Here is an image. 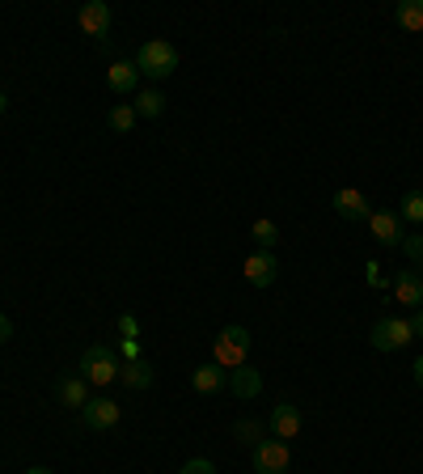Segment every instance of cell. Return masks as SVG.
Returning a JSON list of instances; mask_svg holds the SVG:
<instances>
[{"mask_svg": "<svg viewBox=\"0 0 423 474\" xmlns=\"http://www.w3.org/2000/svg\"><path fill=\"white\" fill-rule=\"evenodd\" d=\"M246 356H250V330L246 327H225L212 343V365L233 373V368L246 365Z\"/></svg>", "mask_w": 423, "mask_h": 474, "instance_id": "6da1fadb", "label": "cell"}, {"mask_svg": "<svg viewBox=\"0 0 423 474\" xmlns=\"http://www.w3.org/2000/svg\"><path fill=\"white\" fill-rule=\"evenodd\" d=\"M136 68L145 76H153V81H166L178 68V47L166 43V38H148L145 47H140V55H136Z\"/></svg>", "mask_w": 423, "mask_h": 474, "instance_id": "7a4b0ae2", "label": "cell"}, {"mask_svg": "<svg viewBox=\"0 0 423 474\" xmlns=\"http://www.w3.org/2000/svg\"><path fill=\"white\" fill-rule=\"evenodd\" d=\"M81 378L89 386H110V381H119V356L110 352L106 343H94V348H85L81 356Z\"/></svg>", "mask_w": 423, "mask_h": 474, "instance_id": "3957f363", "label": "cell"}, {"mask_svg": "<svg viewBox=\"0 0 423 474\" xmlns=\"http://www.w3.org/2000/svg\"><path fill=\"white\" fill-rule=\"evenodd\" d=\"M368 339H373L377 352H398V348H407L415 339V322L411 318H381Z\"/></svg>", "mask_w": 423, "mask_h": 474, "instance_id": "277c9868", "label": "cell"}, {"mask_svg": "<svg viewBox=\"0 0 423 474\" xmlns=\"http://www.w3.org/2000/svg\"><path fill=\"white\" fill-rule=\"evenodd\" d=\"M288 462L292 453L284 440H263V445H254V474H288Z\"/></svg>", "mask_w": 423, "mask_h": 474, "instance_id": "5b68a950", "label": "cell"}, {"mask_svg": "<svg viewBox=\"0 0 423 474\" xmlns=\"http://www.w3.org/2000/svg\"><path fill=\"white\" fill-rule=\"evenodd\" d=\"M119 415H123V407L115 398H89L81 407L85 428H94V432H106V428H115V424H119Z\"/></svg>", "mask_w": 423, "mask_h": 474, "instance_id": "8992f818", "label": "cell"}, {"mask_svg": "<svg viewBox=\"0 0 423 474\" xmlns=\"http://www.w3.org/2000/svg\"><path fill=\"white\" fill-rule=\"evenodd\" d=\"M301 424H305V419H301V407H292V402H279L276 411H271V419H267L271 437L284 440V445L301 437Z\"/></svg>", "mask_w": 423, "mask_h": 474, "instance_id": "52a82bcc", "label": "cell"}, {"mask_svg": "<svg viewBox=\"0 0 423 474\" xmlns=\"http://www.w3.org/2000/svg\"><path fill=\"white\" fill-rule=\"evenodd\" d=\"M279 276V258L271 255V250H254L250 258H246V284H254V288H271Z\"/></svg>", "mask_w": 423, "mask_h": 474, "instance_id": "ba28073f", "label": "cell"}, {"mask_svg": "<svg viewBox=\"0 0 423 474\" xmlns=\"http://www.w3.org/2000/svg\"><path fill=\"white\" fill-rule=\"evenodd\" d=\"M76 22H81V30L89 38H102L110 35V5L106 0H89V5H81V13H76Z\"/></svg>", "mask_w": 423, "mask_h": 474, "instance_id": "9c48e42d", "label": "cell"}, {"mask_svg": "<svg viewBox=\"0 0 423 474\" xmlns=\"http://www.w3.org/2000/svg\"><path fill=\"white\" fill-rule=\"evenodd\" d=\"M335 212L343 220H368L373 217V207H368V199H364V191H356V187H343V191H335Z\"/></svg>", "mask_w": 423, "mask_h": 474, "instance_id": "30bf717a", "label": "cell"}, {"mask_svg": "<svg viewBox=\"0 0 423 474\" xmlns=\"http://www.w3.org/2000/svg\"><path fill=\"white\" fill-rule=\"evenodd\" d=\"M368 229H373V237L381 246H402V220H398V212H373L368 217Z\"/></svg>", "mask_w": 423, "mask_h": 474, "instance_id": "8fae6325", "label": "cell"}, {"mask_svg": "<svg viewBox=\"0 0 423 474\" xmlns=\"http://www.w3.org/2000/svg\"><path fill=\"white\" fill-rule=\"evenodd\" d=\"M106 86L115 89V94H136V86H140V68H136V60H115L110 64Z\"/></svg>", "mask_w": 423, "mask_h": 474, "instance_id": "7c38bea8", "label": "cell"}, {"mask_svg": "<svg viewBox=\"0 0 423 474\" xmlns=\"http://www.w3.org/2000/svg\"><path fill=\"white\" fill-rule=\"evenodd\" d=\"M191 386L199 389V394H220V389L229 386V373H225V368H217V365H199L191 373Z\"/></svg>", "mask_w": 423, "mask_h": 474, "instance_id": "4fadbf2b", "label": "cell"}, {"mask_svg": "<svg viewBox=\"0 0 423 474\" xmlns=\"http://www.w3.org/2000/svg\"><path fill=\"white\" fill-rule=\"evenodd\" d=\"M229 389L237 394V398H258V394H263V378H258L250 365H242V368H233L229 373Z\"/></svg>", "mask_w": 423, "mask_h": 474, "instance_id": "5bb4252c", "label": "cell"}, {"mask_svg": "<svg viewBox=\"0 0 423 474\" xmlns=\"http://www.w3.org/2000/svg\"><path fill=\"white\" fill-rule=\"evenodd\" d=\"M394 297H398V305L419 309V305H423V280L415 276V271H398V280H394Z\"/></svg>", "mask_w": 423, "mask_h": 474, "instance_id": "9a60e30c", "label": "cell"}, {"mask_svg": "<svg viewBox=\"0 0 423 474\" xmlns=\"http://www.w3.org/2000/svg\"><path fill=\"white\" fill-rule=\"evenodd\" d=\"M153 378H157V373H153L148 360H127V365H119V381L127 389H148L153 386Z\"/></svg>", "mask_w": 423, "mask_h": 474, "instance_id": "2e32d148", "label": "cell"}, {"mask_svg": "<svg viewBox=\"0 0 423 474\" xmlns=\"http://www.w3.org/2000/svg\"><path fill=\"white\" fill-rule=\"evenodd\" d=\"M55 394H60L64 407H73V411H81L85 402H89V381H85V378H64L60 386H55Z\"/></svg>", "mask_w": 423, "mask_h": 474, "instance_id": "e0dca14e", "label": "cell"}, {"mask_svg": "<svg viewBox=\"0 0 423 474\" xmlns=\"http://www.w3.org/2000/svg\"><path fill=\"white\" fill-rule=\"evenodd\" d=\"M132 110H136V119H140V115H145V119H157V115H166V94H161V89H140Z\"/></svg>", "mask_w": 423, "mask_h": 474, "instance_id": "ac0fdd59", "label": "cell"}, {"mask_svg": "<svg viewBox=\"0 0 423 474\" xmlns=\"http://www.w3.org/2000/svg\"><path fill=\"white\" fill-rule=\"evenodd\" d=\"M394 17H398V25L407 35H423V0H402L394 9Z\"/></svg>", "mask_w": 423, "mask_h": 474, "instance_id": "d6986e66", "label": "cell"}, {"mask_svg": "<svg viewBox=\"0 0 423 474\" xmlns=\"http://www.w3.org/2000/svg\"><path fill=\"white\" fill-rule=\"evenodd\" d=\"M250 237H254V246H258V250H271V255H276V246H279V225L276 220H254L250 225Z\"/></svg>", "mask_w": 423, "mask_h": 474, "instance_id": "ffe728a7", "label": "cell"}, {"mask_svg": "<svg viewBox=\"0 0 423 474\" xmlns=\"http://www.w3.org/2000/svg\"><path fill=\"white\" fill-rule=\"evenodd\" d=\"M398 220H407V225H423V191H407V195H402Z\"/></svg>", "mask_w": 423, "mask_h": 474, "instance_id": "44dd1931", "label": "cell"}, {"mask_svg": "<svg viewBox=\"0 0 423 474\" xmlns=\"http://www.w3.org/2000/svg\"><path fill=\"white\" fill-rule=\"evenodd\" d=\"M110 132H119V136H127L136 127V110L127 106V102H119V106H110Z\"/></svg>", "mask_w": 423, "mask_h": 474, "instance_id": "7402d4cb", "label": "cell"}, {"mask_svg": "<svg viewBox=\"0 0 423 474\" xmlns=\"http://www.w3.org/2000/svg\"><path fill=\"white\" fill-rule=\"evenodd\" d=\"M233 432H237V440H242V445H263V424H254V419H237V424H233Z\"/></svg>", "mask_w": 423, "mask_h": 474, "instance_id": "603a6c76", "label": "cell"}, {"mask_svg": "<svg viewBox=\"0 0 423 474\" xmlns=\"http://www.w3.org/2000/svg\"><path fill=\"white\" fill-rule=\"evenodd\" d=\"M402 255L411 258V263H423V233H407L402 237Z\"/></svg>", "mask_w": 423, "mask_h": 474, "instance_id": "cb8c5ba5", "label": "cell"}, {"mask_svg": "<svg viewBox=\"0 0 423 474\" xmlns=\"http://www.w3.org/2000/svg\"><path fill=\"white\" fill-rule=\"evenodd\" d=\"M119 339H140V322H136L132 314L119 318Z\"/></svg>", "mask_w": 423, "mask_h": 474, "instance_id": "d4e9b609", "label": "cell"}, {"mask_svg": "<svg viewBox=\"0 0 423 474\" xmlns=\"http://www.w3.org/2000/svg\"><path fill=\"white\" fill-rule=\"evenodd\" d=\"M182 474H217V466L207 462V458H191V462L182 466Z\"/></svg>", "mask_w": 423, "mask_h": 474, "instance_id": "484cf974", "label": "cell"}, {"mask_svg": "<svg viewBox=\"0 0 423 474\" xmlns=\"http://www.w3.org/2000/svg\"><path fill=\"white\" fill-rule=\"evenodd\" d=\"M119 352L127 356V360H145V356H140V339H119Z\"/></svg>", "mask_w": 423, "mask_h": 474, "instance_id": "4316f807", "label": "cell"}, {"mask_svg": "<svg viewBox=\"0 0 423 474\" xmlns=\"http://www.w3.org/2000/svg\"><path fill=\"white\" fill-rule=\"evenodd\" d=\"M364 271H368V284H373V288H381V267H377V263H368Z\"/></svg>", "mask_w": 423, "mask_h": 474, "instance_id": "83f0119b", "label": "cell"}, {"mask_svg": "<svg viewBox=\"0 0 423 474\" xmlns=\"http://www.w3.org/2000/svg\"><path fill=\"white\" fill-rule=\"evenodd\" d=\"M5 339H13V322L0 314V343H5Z\"/></svg>", "mask_w": 423, "mask_h": 474, "instance_id": "f1b7e54d", "label": "cell"}, {"mask_svg": "<svg viewBox=\"0 0 423 474\" xmlns=\"http://www.w3.org/2000/svg\"><path fill=\"white\" fill-rule=\"evenodd\" d=\"M411 373H415V386L423 389V356H419V360H415V368H411Z\"/></svg>", "mask_w": 423, "mask_h": 474, "instance_id": "f546056e", "label": "cell"}, {"mask_svg": "<svg viewBox=\"0 0 423 474\" xmlns=\"http://www.w3.org/2000/svg\"><path fill=\"white\" fill-rule=\"evenodd\" d=\"M411 322H415V339H423V314H419V309H415Z\"/></svg>", "mask_w": 423, "mask_h": 474, "instance_id": "4dcf8cb0", "label": "cell"}, {"mask_svg": "<svg viewBox=\"0 0 423 474\" xmlns=\"http://www.w3.org/2000/svg\"><path fill=\"white\" fill-rule=\"evenodd\" d=\"M25 474H51V470H47V466H30V470H25Z\"/></svg>", "mask_w": 423, "mask_h": 474, "instance_id": "1f68e13d", "label": "cell"}, {"mask_svg": "<svg viewBox=\"0 0 423 474\" xmlns=\"http://www.w3.org/2000/svg\"><path fill=\"white\" fill-rule=\"evenodd\" d=\"M5 106H9V97H5V94H0V115H5Z\"/></svg>", "mask_w": 423, "mask_h": 474, "instance_id": "d6a6232c", "label": "cell"}]
</instances>
